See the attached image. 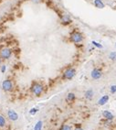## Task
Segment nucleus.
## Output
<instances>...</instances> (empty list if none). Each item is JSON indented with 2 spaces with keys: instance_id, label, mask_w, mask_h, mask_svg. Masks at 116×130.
Listing matches in <instances>:
<instances>
[{
  "instance_id": "obj_1",
  "label": "nucleus",
  "mask_w": 116,
  "mask_h": 130,
  "mask_svg": "<svg viewBox=\"0 0 116 130\" xmlns=\"http://www.w3.org/2000/svg\"><path fill=\"white\" fill-rule=\"evenodd\" d=\"M43 85L39 83H34L32 84V87H31V92L33 93L34 95L36 96H39L42 93H43Z\"/></svg>"
},
{
  "instance_id": "obj_2",
  "label": "nucleus",
  "mask_w": 116,
  "mask_h": 130,
  "mask_svg": "<svg viewBox=\"0 0 116 130\" xmlns=\"http://www.w3.org/2000/svg\"><path fill=\"white\" fill-rule=\"evenodd\" d=\"M70 41H72V42H74V43H79V42H81V41H82L83 37L80 32L74 31V32H72V33L70 34Z\"/></svg>"
},
{
  "instance_id": "obj_3",
  "label": "nucleus",
  "mask_w": 116,
  "mask_h": 130,
  "mask_svg": "<svg viewBox=\"0 0 116 130\" xmlns=\"http://www.w3.org/2000/svg\"><path fill=\"white\" fill-rule=\"evenodd\" d=\"M75 73H76V71L73 68H69L67 69L64 72H63V77L62 78L64 80H70L74 77Z\"/></svg>"
},
{
  "instance_id": "obj_4",
  "label": "nucleus",
  "mask_w": 116,
  "mask_h": 130,
  "mask_svg": "<svg viewBox=\"0 0 116 130\" xmlns=\"http://www.w3.org/2000/svg\"><path fill=\"white\" fill-rule=\"evenodd\" d=\"M2 89L5 92H11L13 89V83L10 80H4L2 83Z\"/></svg>"
},
{
  "instance_id": "obj_5",
  "label": "nucleus",
  "mask_w": 116,
  "mask_h": 130,
  "mask_svg": "<svg viewBox=\"0 0 116 130\" xmlns=\"http://www.w3.org/2000/svg\"><path fill=\"white\" fill-rule=\"evenodd\" d=\"M11 55H12V51L9 48H5L0 51V57L2 59H5V60L9 59L11 57Z\"/></svg>"
},
{
  "instance_id": "obj_6",
  "label": "nucleus",
  "mask_w": 116,
  "mask_h": 130,
  "mask_svg": "<svg viewBox=\"0 0 116 130\" xmlns=\"http://www.w3.org/2000/svg\"><path fill=\"white\" fill-rule=\"evenodd\" d=\"M60 22H61L62 25H65L66 26V25H69V24L71 23V18L70 17V16H68V15L62 14L60 16Z\"/></svg>"
},
{
  "instance_id": "obj_7",
  "label": "nucleus",
  "mask_w": 116,
  "mask_h": 130,
  "mask_svg": "<svg viewBox=\"0 0 116 130\" xmlns=\"http://www.w3.org/2000/svg\"><path fill=\"white\" fill-rule=\"evenodd\" d=\"M8 116L9 119L12 120V121H17L18 119V114L12 109H9L8 111Z\"/></svg>"
},
{
  "instance_id": "obj_8",
  "label": "nucleus",
  "mask_w": 116,
  "mask_h": 130,
  "mask_svg": "<svg viewBox=\"0 0 116 130\" xmlns=\"http://www.w3.org/2000/svg\"><path fill=\"white\" fill-rule=\"evenodd\" d=\"M91 75V77H92V79L98 80V79H100L101 77V70H99V69H94V70H92Z\"/></svg>"
},
{
  "instance_id": "obj_9",
  "label": "nucleus",
  "mask_w": 116,
  "mask_h": 130,
  "mask_svg": "<svg viewBox=\"0 0 116 130\" xmlns=\"http://www.w3.org/2000/svg\"><path fill=\"white\" fill-rule=\"evenodd\" d=\"M108 100H109V96L108 95H104L102 96L101 99L99 100V102H98V104L100 105H103V104H105L106 103L108 102Z\"/></svg>"
},
{
  "instance_id": "obj_10",
  "label": "nucleus",
  "mask_w": 116,
  "mask_h": 130,
  "mask_svg": "<svg viewBox=\"0 0 116 130\" xmlns=\"http://www.w3.org/2000/svg\"><path fill=\"white\" fill-rule=\"evenodd\" d=\"M94 5L98 8H103L105 7L104 4H103V2L101 0H94Z\"/></svg>"
},
{
  "instance_id": "obj_11",
  "label": "nucleus",
  "mask_w": 116,
  "mask_h": 130,
  "mask_svg": "<svg viewBox=\"0 0 116 130\" xmlns=\"http://www.w3.org/2000/svg\"><path fill=\"white\" fill-rule=\"evenodd\" d=\"M102 115H103L106 119H109V120H111V119L113 118V114L111 113V112H109V111H104V112L102 113Z\"/></svg>"
},
{
  "instance_id": "obj_12",
  "label": "nucleus",
  "mask_w": 116,
  "mask_h": 130,
  "mask_svg": "<svg viewBox=\"0 0 116 130\" xmlns=\"http://www.w3.org/2000/svg\"><path fill=\"white\" fill-rule=\"evenodd\" d=\"M85 97H86L87 99H91V98L93 97V92H92L91 90L86 91V93H85Z\"/></svg>"
},
{
  "instance_id": "obj_13",
  "label": "nucleus",
  "mask_w": 116,
  "mask_h": 130,
  "mask_svg": "<svg viewBox=\"0 0 116 130\" xmlns=\"http://www.w3.org/2000/svg\"><path fill=\"white\" fill-rule=\"evenodd\" d=\"M42 126H43L42 121H38L34 127V130H42Z\"/></svg>"
},
{
  "instance_id": "obj_14",
  "label": "nucleus",
  "mask_w": 116,
  "mask_h": 130,
  "mask_svg": "<svg viewBox=\"0 0 116 130\" xmlns=\"http://www.w3.org/2000/svg\"><path fill=\"white\" fill-rule=\"evenodd\" d=\"M67 100H68V101H70V102L74 101L75 100V95L73 94V93H70V94H68V95H67Z\"/></svg>"
},
{
  "instance_id": "obj_15",
  "label": "nucleus",
  "mask_w": 116,
  "mask_h": 130,
  "mask_svg": "<svg viewBox=\"0 0 116 130\" xmlns=\"http://www.w3.org/2000/svg\"><path fill=\"white\" fill-rule=\"evenodd\" d=\"M6 126V119L3 115L0 114V127H4Z\"/></svg>"
},
{
  "instance_id": "obj_16",
  "label": "nucleus",
  "mask_w": 116,
  "mask_h": 130,
  "mask_svg": "<svg viewBox=\"0 0 116 130\" xmlns=\"http://www.w3.org/2000/svg\"><path fill=\"white\" fill-rule=\"evenodd\" d=\"M109 58L111 59V60H112V61H116V52L112 51L110 53V55H109Z\"/></svg>"
},
{
  "instance_id": "obj_17",
  "label": "nucleus",
  "mask_w": 116,
  "mask_h": 130,
  "mask_svg": "<svg viewBox=\"0 0 116 130\" xmlns=\"http://www.w3.org/2000/svg\"><path fill=\"white\" fill-rule=\"evenodd\" d=\"M60 130H71V127L70 126H68V125H64V126H61Z\"/></svg>"
},
{
  "instance_id": "obj_18",
  "label": "nucleus",
  "mask_w": 116,
  "mask_h": 130,
  "mask_svg": "<svg viewBox=\"0 0 116 130\" xmlns=\"http://www.w3.org/2000/svg\"><path fill=\"white\" fill-rule=\"evenodd\" d=\"M91 43L93 44L94 46H96L97 48H100V49H101V48H102V45H101V44L98 43V42H96V41H92Z\"/></svg>"
},
{
  "instance_id": "obj_19",
  "label": "nucleus",
  "mask_w": 116,
  "mask_h": 130,
  "mask_svg": "<svg viewBox=\"0 0 116 130\" xmlns=\"http://www.w3.org/2000/svg\"><path fill=\"white\" fill-rule=\"evenodd\" d=\"M38 111H39V109H38V108H32V109L29 111V114H34L37 113Z\"/></svg>"
},
{
  "instance_id": "obj_20",
  "label": "nucleus",
  "mask_w": 116,
  "mask_h": 130,
  "mask_svg": "<svg viewBox=\"0 0 116 130\" xmlns=\"http://www.w3.org/2000/svg\"><path fill=\"white\" fill-rule=\"evenodd\" d=\"M111 93L112 94H115L116 93V85H112L111 86Z\"/></svg>"
},
{
  "instance_id": "obj_21",
  "label": "nucleus",
  "mask_w": 116,
  "mask_h": 130,
  "mask_svg": "<svg viewBox=\"0 0 116 130\" xmlns=\"http://www.w3.org/2000/svg\"><path fill=\"white\" fill-rule=\"evenodd\" d=\"M6 69H7L6 65H2V67H1V72H5V71H6Z\"/></svg>"
},
{
  "instance_id": "obj_22",
  "label": "nucleus",
  "mask_w": 116,
  "mask_h": 130,
  "mask_svg": "<svg viewBox=\"0 0 116 130\" xmlns=\"http://www.w3.org/2000/svg\"><path fill=\"white\" fill-rule=\"evenodd\" d=\"M33 3H35V4H39V3H40L42 0H31Z\"/></svg>"
},
{
  "instance_id": "obj_23",
  "label": "nucleus",
  "mask_w": 116,
  "mask_h": 130,
  "mask_svg": "<svg viewBox=\"0 0 116 130\" xmlns=\"http://www.w3.org/2000/svg\"><path fill=\"white\" fill-rule=\"evenodd\" d=\"M75 130H83V129L82 128H80V127H79V128H76Z\"/></svg>"
},
{
  "instance_id": "obj_24",
  "label": "nucleus",
  "mask_w": 116,
  "mask_h": 130,
  "mask_svg": "<svg viewBox=\"0 0 116 130\" xmlns=\"http://www.w3.org/2000/svg\"><path fill=\"white\" fill-rule=\"evenodd\" d=\"M0 64H1V57H0Z\"/></svg>"
}]
</instances>
